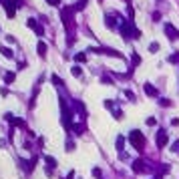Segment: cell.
<instances>
[{"mask_svg":"<svg viewBox=\"0 0 179 179\" xmlns=\"http://www.w3.org/2000/svg\"><path fill=\"white\" fill-rule=\"evenodd\" d=\"M44 163L48 165V173H53V169L56 167V161H54L53 157H48V155H47V157H44Z\"/></svg>","mask_w":179,"mask_h":179,"instance_id":"52a82bcc","label":"cell"},{"mask_svg":"<svg viewBox=\"0 0 179 179\" xmlns=\"http://www.w3.org/2000/svg\"><path fill=\"white\" fill-rule=\"evenodd\" d=\"M157 147H163V145H167V133L165 131H159L157 133Z\"/></svg>","mask_w":179,"mask_h":179,"instance_id":"8992f818","label":"cell"},{"mask_svg":"<svg viewBox=\"0 0 179 179\" xmlns=\"http://www.w3.org/2000/svg\"><path fill=\"white\" fill-rule=\"evenodd\" d=\"M48 4H53V6H56V4H59V0H47Z\"/></svg>","mask_w":179,"mask_h":179,"instance_id":"cb8c5ba5","label":"cell"},{"mask_svg":"<svg viewBox=\"0 0 179 179\" xmlns=\"http://www.w3.org/2000/svg\"><path fill=\"white\" fill-rule=\"evenodd\" d=\"M171 151H177L179 153V141H175V143L171 145Z\"/></svg>","mask_w":179,"mask_h":179,"instance_id":"ffe728a7","label":"cell"},{"mask_svg":"<svg viewBox=\"0 0 179 179\" xmlns=\"http://www.w3.org/2000/svg\"><path fill=\"white\" fill-rule=\"evenodd\" d=\"M165 34L167 36H169V38L171 40H175V38H179V30L175 26H173V24H169V22H167L165 24Z\"/></svg>","mask_w":179,"mask_h":179,"instance_id":"277c9868","label":"cell"},{"mask_svg":"<svg viewBox=\"0 0 179 179\" xmlns=\"http://www.w3.org/2000/svg\"><path fill=\"white\" fill-rule=\"evenodd\" d=\"M123 147H125V137H123V135H119V137H117V149L123 153Z\"/></svg>","mask_w":179,"mask_h":179,"instance_id":"9c48e42d","label":"cell"},{"mask_svg":"<svg viewBox=\"0 0 179 179\" xmlns=\"http://www.w3.org/2000/svg\"><path fill=\"white\" fill-rule=\"evenodd\" d=\"M74 60H77V62H85V60H86V54L77 53V54H74Z\"/></svg>","mask_w":179,"mask_h":179,"instance_id":"5bb4252c","label":"cell"},{"mask_svg":"<svg viewBox=\"0 0 179 179\" xmlns=\"http://www.w3.org/2000/svg\"><path fill=\"white\" fill-rule=\"evenodd\" d=\"M129 143H131L135 149L143 151V145H145V135H143L141 131H137V129H135V131L129 133Z\"/></svg>","mask_w":179,"mask_h":179,"instance_id":"6da1fadb","label":"cell"},{"mask_svg":"<svg viewBox=\"0 0 179 179\" xmlns=\"http://www.w3.org/2000/svg\"><path fill=\"white\" fill-rule=\"evenodd\" d=\"M36 50H38L40 56H44V54H47V44H44V42L40 40V42H38V47H36Z\"/></svg>","mask_w":179,"mask_h":179,"instance_id":"ba28073f","label":"cell"},{"mask_svg":"<svg viewBox=\"0 0 179 179\" xmlns=\"http://www.w3.org/2000/svg\"><path fill=\"white\" fill-rule=\"evenodd\" d=\"M2 6L6 10L8 18H14V14H16V2L14 0H2Z\"/></svg>","mask_w":179,"mask_h":179,"instance_id":"7a4b0ae2","label":"cell"},{"mask_svg":"<svg viewBox=\"0 0 179 179\" xmlns=\"http://www.w3.org/2000/svg\"><path fill=\"white\" fill-rule=\"evenodd\" d=\"M26 26L36 30V28H38V24H36V20H34V18H28V20H26Z\"/></svg>","mask_w":179,"mask_h":179,"instance_id":"7c38bea8","label":"cell"},{"mask_svg":"<svg viewBox=\"0 0 179 179\" xmlns=\"http://www.w3.org/2000/svg\"><path fill=\"white\" fill-rule=\"evenodd\" d=\"M169 62H179V54H171V56H169Z\"/></svg>","mask_w":179,"mask_h":179,"instance_id":"ac0fdd59","label":"cell"},{"mask_svg":"<svg viewBox=\"0 0 179 179\" xmlns=\"http://www.w3.org/2000/svg\"><path fill=\"white\" fill-rule=\"evenodd\" d=\"M143 91H145L149 97H157V95H159V91H157L153 85H149V83H145V85H143Z\"/></svg>","mask_w":179,"mask_h":179,"instance_id":"5b68a950","label":"cell"},{"mask_svg":"<svg viewBox=\"0 0 179 179\" xmlns=\"http://www.w3.org/2000/svg\"><path fill=\"white\" fill-rule=\"evenodd\" d=\"M159 50V42H151L149 44V53H157Z\"/></svg>","mask_w":179,"mask_h":179,"instance_id":"2e32d148","label":"cell"},{"mask_svg":"<svg viewBox=\"0 0 179 179\" xmlns=\"http://www.w3.org/2000/svg\"><path fill=\"white\" fill-rule=\"evenodd\" d=\"M71 73H73V77H80V74H83V68L77 65V66H73V71H71Z\"/></svg>","mask_w":179,"mask_h":179,"instance_id":"4fadbf2b","label":"cell"},{"mask_svg":"<svg viewBox=\"0 0 179 179\" xmlns=\"http://www.w3.org/2000/svg\"><path fill=\"white\" fill-rule=\"evenodd\" d=\"M105 24H107V26H111V28H115V26H117V22H115V18H111L109 14L105 16Z\"/></svg>","mask_w":179,"mask_h":179,"instance_id":"30bf717a","label":"cell"},{"mask_svg":"<svg viewBox=\"0 0 179 179\" xmlns=\"http://www.w3.org/2000/svg\"><path fill=\"white\" fill-rule=\"evenodd\" d=\"M36 34H38V36H42V34H44V30H42V26H38V28H36Z\"/></svg>","mask_w":179,"mask_h":179,"instance_id":"603a6c76","label":"cell"},{"mask_svg":"<svg viewBox=\"0 0 179 179\" xmlns=\"http://www.w3.org/2000/svg\"><path fill=\"white\" fill-rule=\"evenodd\" d=\"M131 60H133V65H139V60H141V59H139V54H133V59H131Z\"/></svg>","mask_w":179,"mask_h":179,"instance_id":"44dd1931","label":"cell"},{"mask_svg":"<svg viewBox=\"0 0 179 179\" xmlns=\"http://www.w3.org/2000/svg\"><path fill=\"white\" fill-rule=\"evenodd\" d=\"M86 2H89V0H79V4H77V8H79V10H83V8L86 6Z\"/></svg>","mask_w":179,"mask_h":179,"instance_id":"e0dca14e","label":"cell"},{"mask_svg":"<svg viewBox=\"0 0 179 179\" xmlns=\"http://www.w3.org/2000/svg\"><path fill=\"white\" fill-rule=\"evenodd\" d=\"M12 80H14V73H6V74H4V83H6V85H10Z\"/></svg>","mask_w":179,"mask_h":179,"instance_id":"9a60e30c","label":"cell"},{"mask_svg":"<svg viewBox=\"0 0 179 179\" xmlns=\"http://www.w3.org/2000/svg\"><path fill=\"white\" fill-rule=\"evenodd\" d=\"M159 103H161V105H163V107H169V105H171V103H169V99H161Z\"/></svg>","mask_w":179,"mask_h":179,"instance_id":"7402d4cb","label":"cell"},{"mask_svg":"<svg viewBox=\"0 0 179 179\" xmlns=\"http://www.w3.org/2000/svg\"><path fill=\"white\" fill-rule=\"evenodd\" d=\"M133 171H135V173H147V171H149V167H147V163L143 159H137L135 163H133Z\"/></svg>","mask_w":179,"mask_h":179,"instance_id":"3957f363","label":"cell"},{"mask_svg":"<svg viewBox=\"0 0 179 179\" xmlns=\"http://www.w3.org/2000/svg\"><path fill=\"white\" fill-rule=\"evenodd\" d=\"M0 53L4 54L6 59H12V50H10V48H6V47H0Z\"/></svg>","mask_w":179,"mask_h":179,"instance_id":"8fae6325","label":"cell"},{"mask_svg":"<svg viewBox=\"0 0 179 179\" xmlns=\"http://www.w3.org/2000/svg\"><path fill=\"white\" fill-rule=\"evenodd\" d=\"M53 80H54V83H56V85H59V86H62V85H65V83H62V80H60L59 77H56V74H54V77H53Z\"/></svg>","mask_w":179,"mask_h":179,"instance_id":"d6986e66","label":"cell"}]
</instances>
